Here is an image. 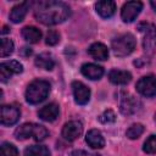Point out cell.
<instances>
[{
	"label": "cell",
	"instance_id": "1",
	"mask_svg": "<svg viewBox=\"0 0 156 156\" xmlns=\"http://www.w3.org/2000/svg\"><path fill=\"white\" fill-rule=\"evenodd\" d=\"M71 16V10L68 5L62 1H52V0H44L35 4L34 9V17L38 22L43 24L54 26L62 23Z\"/></svg>",
	"mask_w": 156,
	"mask_h": 156
},
{
	"label": "cell",
	"instance_id": "2",
	"mask_svg": "<svg viewBox=\"0 0 156 156\" xmlns=\"http://www.w3.org/2000/svg\"><path fill=\"white\" fill-rule=\"evenodd\" d=\"M48 136H49L48 129L44 126L37 123H24L15 130V138L18 140L33 138L37 141H43Z\"/></svg>",
	"mask_w": 156,
	"mask_h": 156
},
{
	"label": "cell",
	"instance_id": "3",
	"mask_svg": "<svg viewBox=\"0 0 156 156\" xmlns=\"http://www.w3.org/2000/svg\"><path fill=\"white\" fill-rule=\"evenodd\" d=\"M50 93V84L43 79H35L27 87L26 90V100L27 102L35 105L44 101Z\"/></svg>",
	"mask_w": 156,
	"mask_h": 156
},
{
	"label": "cell",
	"instance_id": "4",
	"mask_svg": "<svg viewBox=\"0 0 156 156\" xmlns=\"http://www.w3.org/2000/svg\"><path fill=\"white\" fill-rule=\"evenodd\" d=\"M135 46H136L135 37L130 33L121 34L111 41V48L116 56H127L130 52H133Z\"/></svg>",
	"mask_w": 156,
	"mask_h": 156
},
{
	"label": "cell",
	"instance_id": "5",
	"mask_svg": "<svg viewBox=\"0 0 156 156\" xmlns=\"http://www.w3.org/2000/svg\"><path fill=\"white\" fill-rule=\"evenodd\" d=\"M138 29L143 33V48L147 54H152L156 46V26L147 22H141L138 24Z\"/></svg>",
	"mask_w": 156,
	"mask_h": 156
},
{
	"label": "cell",
	"instance_id": "6",
	"mask_svg": "<svg viewBox=\"0 0 156 156\" xmlns=\"http://www.w3.org/2000/svg\"><path fill=\"white\" fill-rule=\"evenodd\" d=\"M136 90L140 95L146 98L156 96V76L149 74L141 77L136 82Z\"/></svg>",
	"mask_w": 156,
	"mask_h": 156
},
{
	"label": "cell",
	"instance_id": "7",
	"mask_svg": "<svg viewBox=\"0 0 156 156\" xmlns=\"http://www.w3.org/2000/svg\"><path fill=\"white\" fill-rule=\"evenodd\" d=\"M140 107V101L130 95V94H123L119 98V110L124 116H130L135 113Z\"/></svg>",
	"mask_w": 156,
	"mask_h": 156
},
{
	"label": "cell",
	"instance_id": "8",
	"mask_svg": "<svg viewBox=\"0 0 156 156\" xmlns=\"http://www.w3.org/2000/svg\"><path fill=\"white\" fill-rule=\"evenodd\" d=\"M21 116V110L17 105H2L1 106V124L12 126Z\"/></svg>",
	"mask_w": 156,
	"mask_h": 156
},
{
	"label": "cell",
	"instance_id": "9",
	"mask_svg": "<svg viewBox=\"0 0 156 156\" xmlns=\"http://www.w3.org/2000/svg\"><path fill=\"white\" fill-rule=\"evenodd\" d=\"M141 9H143V2H140V1H128L122 7L121 17L127 23L133 22L138 17V15L140 13Z\"/></svg>",
	"mask_w": 156,
	"mask_h": 156
},
{
	"label": "cell",
	"instance_id": "10",
	"mask_svg": "<svg viewBox=\"0 0 156 156\" xmlns=\"http://www.w3.org/2000/svg\"><path fill=\"white\" fill-rule=\"evenodd\" d=\"M22 71H23V66L16 60L2 62L0 65V79L1 82H6L12 74H18Z\"/></svg>",
	"mask_w": 156,
	"mask_h": 156
},
{
	"label": "cell",
	"instance_id": "11",
	"mask_svg": "<svg viewBox=\"0 0 156 156\" xmlns=\"http://www.w3.org/2000/svg\"><path fill=\"white\" fill-rule=\"evenodd\" d=\"M72 90H73V96L74 101L78 105H85L90 100V89L83 84L82 82L74 80L72 83Z\"/></svg>",
	"mask_w": 156,
	"mask_h": 156
},
{
	"label": "cell",
	"instance_id": "12",
	"mask_svg": "<svg viewBox=\"0 0 156 156\" xmlns=\"http://www.w3.org/2000/svg\"><path fill=\"white\" fill-rule=\"evenodd\" d=\"M83 133V126L79 121H69L62 128V136L67 141H73Z\"/></svg>",
	"mask_w": 156,
	"mask_h": 156
},
{
	"label": "cell",
	"instance_id": "13",
	"mask_svg": "<svg viewBox=\"0 0 156 156\" xmlns=\"http://www.w3.org/2000/svg\"><path fill=\"white\" fill-rule=\"evenodd\" d=\"M32 2L29 1H23V2H20L17 5H15L10 12V20L13 22V23H20L24 20L29 7H30Z\"/></svg>",
	"mask_w": 156,
	"mask_h": 156
},
{
	"label": "cell",
	"instance_id": "14",
	"mask_svg": "<svg viewBox=\"0 0 156 156\" xmlns=\"http://www.w3.org/2000/svg\"><path fill=\"white\" fill-rule=\"evenodd\" d=\"M58 113H60V107L55 102H51V104H48L45 105L44 107H41L38 112V116L43 119V121H46V122H52L55 121L57 117H58Z\"/></svg>",
	"mask_w": 156,
	"mask_h": 156
},
{
	"label": "cell",
	"instance_id": "15",
	"mask_svg": "<svg viewBox=\"0 0 156 156\" xmlns=\"http://www.w3.org/2000/svg\"><path fill=\"white\" fill-rule=\"evenodd\" d=\"M80 72L84 77L91 79V80H96L100 79L104 74V68L101 66H98L95 63H84L80 68Z\"/></svg>",
	"mask_w": 156,
	"mask_h": 156
},
{
	"label": "cell",
	"instance_id": "16",
	"mask_svg": "<svg viewBox=\"0 0 156 156\" xmlns=\"http://www.w3.org/2000/svg\"><path fill=\"white\" fill-rule=\"evenodd\" d=\"M95 9H96V12L102 18H110L116 12V4L115 1H111V0H104V1L96 2Z\"/></svg>",
	"mask_w": 156,
	"mask_h": 156
},
{
	"label": "cell",
	"instance_id": "17",
	"mask_svg": "<svg viewBox=\"0 0 156 156\" xmlns=\"http://www.w3.org/2000/svg\"><path fill=\"white\" fill-rule=\"evenodd\" d=\"M85 141L93 149H102L105 146V139H104L102 134L100 133V130H98V129H90L87 133Z\"/></svg>",
	"mask_w": 156,
	"mask_h": 156
},
{
	"label": "cell",
	"instance_id": "18",
	"mask_svg": "<svg viewBox=\"0 0 156 156\" xmlns=\"http://www.w3.org/2000/svg\"><path fill=\"white\" fill-rule=\"evenodd\" d=\"M88 54L95 60L104 61V60H107V57H108V49L102 43H94L89 46Z\"/></svg>",
	"mask_w": 156,
	"mask_h": 156
},
{
	"label": "cell",
	"instance_id": "19",
	"mask_svg": "<svg viewBox=\"0 0 156 156\" xmlns=\"http://www.w3.org/2000/svg\"><path fill=\"white\" fill-rule=\"evenodd\" d=\"M108 79L111 83L117 84V85H124L128 84L132 79V74L127 71H121V69H112L108 73Z\"/></svg>",
	"mask_w": 156,
	"mask_h": 156
},
{
	"label": "cell",
	"instance_id": "20",
	"mask_svg": "<svg viewBox=\"0 0 156 156\" xmlns=\"http://www.w3.org/2000/svg\"><path fill=\"white\" fill-rule=\"evenodd\" d=\"M34 63L37 67L46 69V71H51L55 67V60H54L52 55L49 52H43V54L38 55L34 60Z\"/></svg>",
	"mask_w": 156,
	"mask_h": 156
},
{
	"label": "cell",
	"instance_id": "21",
	"mask_svg": "<svg viewBox=\"0 0 156 156\" xmlns=\"http://www.w3.org/2000/svg\"><path fill=\"white\" fill-rule=\"evenodd\" d=\"M22 37L28 43L35 44L41 39V30L38 29L37 27H33V26H26L22 29Z\"/></svg>",
	"mask_w": 156,
	"mask_h": 156
},
{
	"label": "cell",
	"instance_id": "22",
	"mask_svg": "<svg viewBox=\"0 0 156 156\" xmlns=\"http://www.w3.org/2000/svg\"><path fill=\"white\" fill-rule=\"evenodd\" d=\"M24 156H50V150L45 145H30L24 150Z\"/></svg>",
	"mask_w": 156,
	"mask_h": 156
},
{
	"label": "cell",
	"instance_id": "23",
	"mask_svg": "<svg viewBox=\"0 0 156 156\" xmlns=\"http://www.w3.org/2000/svg\"><path fill=\"white\" fill-rule=\"evenodd\" d=\"M144 126L141 123H134L132 124L127 132H126V135L129 138V139H138L143 133H144Z\"/></svg>",
	"mask_w": 156,
	"mask_h": 156
},
{
	"label": "cell",
	"instance_id": "24",
	"mask_svg": "<svg viewBox=\"0 0 156 156\" xmlns=\"http://www.w3.org/2000/svg\"><path fill=\"white\" fill-rule=\"evenodd\" d=\"M13 52V41L11 39L7 38H2L1 39V45H0V56L5 57L9 56Z\"/></svg>",
	"mask_w": 156,
	"mask_h": 156
},
{
	"label": "cell",
	"instance_id": "25",
	"mask_svg": "<svg viewBox=\"0 0 156 156\" xmlns=\"http://www.w3.org/2000/svg\"><path fill=\"white\" fill-rule=\"evenodd\" d=\"M0 156H18V150L11 143H2L0 146Z\"/></svg>",
	"mask_w": 156,
	"mask_h": 156
},
{
	"label": "cell",
	"instance_id": "26",
	"mask_svg": "<svg viewBox=\"0 0 156 156\" xmlns=\"http://www.w3.org/2000/svg\"><path fill=\"white\" fill-rule=\"evenodd\" d=\"M143 150L146 154H156V135H150L144 143Z\"/></svg>",
	"mask_w": 156,
	"mask_h": 156
},
{
	"label": "cell",
	"instance_id": "27",
	"mask_svg": "<svg viewBox=\"0 0 156 156\" xmlns=\"http://www.w3.org/2000/svg\"><path fill=\"white\" fill-rule=\"evenodd\" d=\"M58 41H60V34H58V32H56V30H54V29H50V30L46 33V38H45L46 45L54 46V45H56Z\"/></svg>",
	"mask_w": 156,
	"mask_h": 156
},
{
	"label": "cell",
	"instance_id": "28",
	"mask_svg": "<svg viewBox=\"0 0 156 156\" xmlns=\"http://www.w3.org/2000/svg\"><path fill=\"white\" fill-rule=\"evenodd\" d=\"M99 121L101 123H105V124L106 123H112V122L116 121V115L112 110H106L99 116Z\"/></svg>",
	"mask_w": 156,
	"mask_h": 156
},
{
	"label": "cell",
	"instance_id": "29",
	"mask_svg": "<svg viewBox=\"0 0 156 156\" xmlns=\"http://www.w3.org/2000/svg\"><path fill=\"white\" fill-rule=\"evenodd\" d=\"M71 156H100V155H98V154H90V152L84 151V150H74L71 154Z\"/></svg>",
	"mask_w": 156,
	"mask_h": 156
},
{
	"label": "cell",
	"instance_id": "30",
	"mask_svg": "<svg viewBox=\"0 0 156 156\" xmlns=\"http://www.w3.org/2000/svg\"><path fill=\"white\" fill-rule=\"evenodd\" d=\"M32 54V50L29 49V48H22V50H21V55H23V56H29Z\"/></svg>",
	"mask_w": 156,
	"mask_h": 156
},
{
	"label": "cell",
	"instance_id": "31",
	"mask_svg": "<svg viewBox=\"0 0 156 156\" xmlns=\"http://www.w3.org/2000/svg\"><path fill=\"white\" fill-rule=\"evenodd\" d=\"M7 32H9V28H7L6 26H4V27H2V30H1V33H2V34H5V33H7Z\"/></svg>",
	"mask_w": 156,
	"mask_h": 156
},
{
	"label": "cell",
	"instance_id": "32",
	"mask_svg": "<svg viewBox=\"0 0 156 156\" xmlns=\"http://www.w3.org/2000/svg\"><path fill=\"white\" fill-rule=\"evenodd\" d=\"M150 4H151V6H152V7H154V10H155V11H156V1H151V2H150Z\"/></svg>",
	"mask_w": 156,
	"mask_h": 156
},
{
	"label": "cell",
	"instance_id": "33",
	"mask_svg": "<svg viewBox=\"0 0 156 156\" xmlns=\"http://www.w3.org/2000/svg\"><path fill=\"white\" fill-rule=\"evenodd\" d=\"M155 122H156V115H155Z\"/></svg>",
	"mask_w": 156,
	"mask_h": 156
}]
</instances>
